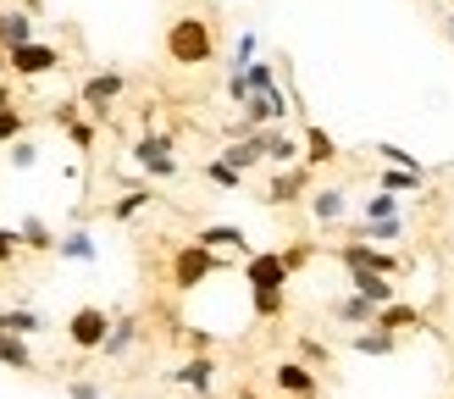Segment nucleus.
<instances>
[{
  "mask_svg": "<svg viewBox=\"0 0 454 399\" xmlns=\"http://www.w3.org/2000/svg\"><path fill=\"white\" fill-rule=\"evenodd\" d=\"M216 56V34H211V22L206 17H172V28H167V61L172 66H206Z\"/></svg>",
  "mask_w": 454,
  "mask_h": 399,
  "instance_id": "f257e3e1",
  "label": "nucleus"
},
{
  "mask_svg": "<svg viewBox=\"0 0 454 399\" xmlns=\"http://www.w3.org/2000/svg\"><path fill=\"white\" fill-rule=\"evenodd\" d=\"M211 272H222V255L211 250V244H184V250H172V288L177 294H189V288H200Z\"/></svg>",
  "mask_w": 454,
  "mask_h": 399,
  "instance_id": "f03ea898",
  "label": "nucleus"
},
{
  "mask_svg": "<svg viewBox=\"0 0 454 399\" xmlns=\"http://www.w3.org/2000/svg\"><path fill=\"white\" fill-rule=\"evenodd\" d=\"M133 167H139L145 177H177V145H172V133H155L145 128L139 139H133Z\"/></svg>",
  "mask_w": 454,
  "mask_h": 399,
  "instance_id": "7ed1b4c3",
  "label": "nucleus"
},
{
  "mask_svg": "<svg viewBox=\"0 0 454 399\" xmlns=\"http://www.w3.org/2000/svg\"><path fill=\"white\" fill-rule=\"evenodd\" d=\"M106 332H111V310L106 305H78L73 317H67V344L83 349V355H100Z\"/></svg>",
  "mask_w": 454,
  "mask_h": 399,
  "instance_id": "20e7f679",
  "label": "nucleus"
},
{
  "mask_svg": "<svg viewBox=\"0 0 454 399\" xmlns=\"http://www.w3.org/2000/svg\"><path fill=\"white\" fill-rule=\"evenodd\" d=\"M239 111H244V122H249V128H283V122H288V95H283V83H271V89H249V100H244Z\"/></svg>",
  "mask_w": 454,
  "mask_h": 399,
  "instance_id": "39448f33",
  "label": "nucleus"
},
{
  "mask_svg": "<svg viewBox=\"0 0 454 399\" xmlns=\"http://www.w3.org/2000/svg\"><path fill=\"white\" fill-rule=\"evenodd\" d=\"M56 66H61V51L44 44V39H28V44H17V51H6V73H17V78H44V73H56Z\"/></svg>",
  "mask_w": 454,
  "mask_h": 399,
  "instance_id": "423d86ee",
  "label": "nucleus"
},
{
  "mask_svg": "<svg viewBox=\"0 0 454 399\" xmlns=\"http://www.w3.org/2000/svg\"><path fill=\"white\" fill-rule=\"evenodd\" d=\"M338 266H372V272H388V278H399L404 266V255H394V250H382V244H366V239H349L344 250H338Z\"/></svg>",
  "mask_w": 454,
  "mask_h": 399,
  "instance_id": "0eeeda50",
  "label": "nucleus"
},
{
  "mask_svg": "<svg viewBox=\"0 0 454 399\" xmlns=\"http://www.w3.org/2000/svg\"><path fill=\"white\" fill-rule=\"evenodd\" d=\"M288 261H283V250H249L244 255V283L249 288H288Z\"/></svg>",
  "mask_w": 454,
  "mask_h": 399,
  "instance_id": "6e6552de",
  "label": "nucleus"
},
{
  "mask_svg": "<svg viewBox=\"0 0 454 399\" xmlns=\"http://www.w3.org/2000/svg\"><path fill=\"white\" fill-rule=\"evenodd\" d=\"M122 89H128V73H89L83 89H78V100L95 111V122H106L111 117V100H117Z\"/></svg>",
  "mask_w": 454,
  "mask_h": 399,
  "instance_id": "1a4fd4ad",
  "label": "nucleus"
},
{
  "mask_svg": "<svg viewBox=\"0 0 454 399\" xmlns=\"http://www.w3.org/2000/svg\"><path fill=\"white\" fill-rule=\"evenodd\" d=\"M271 388H278L283 399H316L322 377H316V366H310V361H283L278 372H271Z\"/></svg>",
  "mask_w": 454,
  "mask_h": 399,
  "instance_id": "9d476101",
  "label": "nucleus"
},
{
  "mask_svg": "<svg viewBox=\"0 0 454 399\" xmlns=\"http://www.w3.org/2000/svg\"><path fill=\"white\" fill-rule=\"evenodd\" d=\"M28 39H39L34 12L28 6H6L0 12V61H6V51H17V44H28Z\"/></svg>",
  "mask_w": 454,
  "mask_h": 399,
  "instance_id": "9b49d317",
  "label": "nucleus"
},
{
  "mask_svg": "<svg viewBox=\"0 0 454 399\" xmlns=\"http://www.w3.org/2000/svg\"><path fill=\"white\" fill-rule=\"evenodd\" d=\"M344 272H349V283H355V294H366L372 305L399 300V288H394V278H388V272H372V266H344Z\"/></svg>",
  "mask_w": 454,
  "mask_h": 399,
  "instance_id": "f8f14e48",
  "label": "nucleus"
},
{
  "mask_svg": "<svg viewBox=\"0 0 454 399\" xmlns=\"http://www.w3.org/2000/svg\"><path fill=\"white\" fill-rule=\"evenodd\" d=\"M133 344H139V317L122 310V317H111V332H106L100 355H106V361H122V355H133Z\"/></svg>",
  "mask_w": 454,
  "mask_h": 399,
  "instance_id": "ddd939ff",
  "label": "nucleus"
},
{
  "mask_svg": "<svg viewBox=\"0 0 454 399\" xmlns=\"http://www.w3.org/2000/svg\"><path fill=\"white\" fill-rule=\"evenodd\" d=\"M222 161H233V167H239L244 177L255 172V167H266V133L255 128V133H244V139H233V145L222 150Z\"/></svg>",
  "mask_w": 454,
  "mask_h": 399,
  "instance_id": "4468645a",
  "label": "nucleus"
},
{
  "mask_svg": "<svg viewBox=\"0 0 454 399\" xmlns=\"http://www.w3.org/2000/svg\"><path fill=\"white\" fill-rule=\"evenodd\" d=\"M310 216L322 222V228H338V222L349 216V194L338 189V184H327V189H316V194H310Z\"/></svg>",
  "mask_w": 454,
  "mask_h": 399,
  "instance_id": "2eb2a0df",
  "label": "nucleus"
},
{
  "mask_svg": "<svg viewBox=\"0 0 454 399\" xmlns=\"http://www.w3.org/2000/svg\"><path fill=\"white\" fill-rule=\"evenodd\" d=\"M56 255L61 261H78V266H95L100 261V244H95V233H89V228H73V233L56 239Z\"/></svg>",
  "mask_w": 454,
  "mask_h": 399,
  "instance_id": "dca6fc26",
  "label": "nucleus"
},
{
  "mask_svg": "<svg viewBox=\"0 0 454 399\" xmlns=\"http://www.w3.org/2000/svg\"><path fill=\"white\" fill-rule=\"evenodd\" d=\"M266 133V167H300L305 161V145L288 139L283 128H261Z\"/></svg>",
  "mask_w": 454,
  "mask_h": 399,
  "instance_id": "f3484780",
  "label": "nucleus"
},
{
  "mask_svg": "<svg viewBox=\"0 0 454 399\" xmlns=\"http://www.w3.org/2000/svg\"><path fill=\"white\" fill-rule=\"evenodd\" d=\"M172 383H177V388H189V394H211V383H216V366H211V355L200 349L189 366H177V372H172Z\"/></svg>",
  "mask_w": 454,
  "mask_h": 399,
  "instance_id": "a211bd4d",
  "label": "nucleus"
},
{
  "mask_svg": "<svg viewBox=\"0 0 454 399\" xmlns=\"http://www.w3.org/2000/svg\"><path fill=\"white\" fill-rule=\"evenodd\" d=\"M300 194H305V161L278 167V177H271V189H266V206H288V200H300Z\"/></svg>",
  "mask_w": 454,
  "mask_h": 399,
  "instance_id": "6ab92c4d",
  "label": "nucleus"
},
{
  "mask_svg": "<svg viewBox=\"0 0 454 399\" xmlns=\"http://www.w3.org/2000/svg\"><path fill=\"white\" fill-rule=\"evenodd\" d=\"M349 233H355V239H366V244H399V239H404V216H382V222L360 216Z\"/></svg>",
  "mask_w": 454,
  "mask_h": 399,
  "instance_id": "aec40b11",
  "label": "nucleus"
},
{
  "mask_svg": "<svg viewBox=\"0 0 454 399\" xmlns=\"http://www.w3.org/2000/svg\"><path fill=\"white\" fill-rule=\"evenodd\" d=\"M377 310H382V305H372L366 294H349V300H338V305H333V317L344 322V327H372V322H377Z\"/></svg>",
  "mask_w": 454,
  "mask_h": 399,
  "instance_id": "412c9836",
  "label": "nucleus"
},
{
  "mask_svg": "<svg viewBox=\"0 0 454 399\" xmlns=\"http://www.w3.org/2000/svg\"><path fill=\"white\" fill-rule=\"evenodd\" d=\"M349 349L355 355H394L399 349V332H388V327H360V339H349Z\"/></svg>",
  "mask_w": 454,
  "mask_h": 399,
  "instance_id": "4be33fe9",
  "label": "nucleus"
},
{
  "mask_svg": "<svg viewBox=\"0 0 454 399\" xmlns=\"http://www.w3.org/2000/svg\"><path fill=\"white\" fill-rule=\"evenodd\" d=\"M0 366L6 372H34V349L22 332H0Z\"/></svg>",
  "mask_w": 454,
  "mask_h": 399,
  "instance_id": "5701e85b",
  "label": "nucleus"
},
{
  "mask_svg": "<svg viewBox=\"0 0 454 399\" xmlns=\"http://www.w3.org/2000/svg\"><path fill=\"white\" fill-rule=\"evenodd\" d=\"M0 332H22V339H34V332H44V317L34 305H12V310H0Z\"/></svg>",
  "mask_w": 454,
  "mask_h": 399,
  "instance_id": "b1692460",
  "label": "nucleus"
},
{
  "mask_svg": "<svg viewBox=\"0 0 454 399\" xmlns=\"http://www.w3.org/2000/svg\"><path fill=\"white\" fill-rule=\"evenodd\" d=\"M327 161H338V145H333V133L327 128H305V167H327Z\"/></svg>",
  "mask_w": 454,
  "mask_h": 399,
  "instance_id": "393cba45",
  "label": "nucleus"
},
{
  "mask_svg": "<svg viewBox=\"0 0 454 399\" xmlns=\"http://www.w3.org/2000/svg\"><path fill=\"white\" fill-rule=\"evenodd\" d=\"M377 327H388V332H411V327H421V310L416 305H404V300H388L377 310Z\"/></svg>",
  "mask_w": 454,
  "mask_h": 399,
  "instance_id": "a878e982",
  "label": "nucleus"
},
{
  "mask_svg": "<svg viewBox=\"0 0 454 399\" xmlns=\"http://www.w3.org/2000/svg\"><path fill=\"white\" fill-rule=\"evenodd\" d=\"M360 216H372V222H382V216H404V194H394V189H372L366 200H360Z\"/></svg>",
  "mask_w": 454,
  "mask_h": 399,
  "instance_id": "bb28decb",
  "label": "nucleus"
},
{
  "mask_svg": "<svg viewBox=\"0 0 454 399\" xmlns=\"http://www.w3.org/2000/svg\"><path fill=\"white\" fill-rule=\"evenodd\" d=\"M377 189H394V194H421V189H427V172H411V167H382Z\"/></svg>",
  "mask_w": 454,
  "mask_h": 399,
  "instance_id": "cd10ccee",
  "label": "nucleus"
},
{
  "mask_svg": "<svg viewBox=\"0 0 454 399\" xmlns=\"http://www.w3.org/2000/svg\"><path fill=\"white\" fill-rule=\"evenodd\" d=\"M200 244H211V250H244V255H249V239H244V228H233V222L200 228Z\"/></svg>",
  "mask_w": 454,
  "mask_h": 399,
  "instance_id": "c85d7f7f",
  "label": "nucleus"
},
{
  "mask_svg": "<svg viewBox=\"0 0 454 399\" xmlns=\"http://www.w3.org/2000/svg\"><path fill=\"white\" fill-rule=\"evenodd\" d=\"M150 206H155V189H128V194H117V206H111V222H133Z\"/></svg>",
  "mask_w": 454,
  "mask_h": 399,
  "instance_id": "c756f323",
  "label": "nucleus"
},
{
  "mask_svg": "<svg viewBox=\"0 0 454 399\" xmlns=\"http://www.w3.org/2000/svg\"><path fill=\"white\" fill-rule=\"evenodd\" d=\"M372 155H377L382 167H411V172H427V161H421V155H411L404 145H388V139H377V145H372Z\"/></svg>",
  "mask_w": 454,
  "mask_h": 399,
  "instance_id": "7c9ffc66",
  "label": "nucleus"
},
{
  "mask_svg": "<svg viewBox=\"0 0 454 399\" xmlns=\"http://www.w3.org/2000/svg\"><path fill=\"white\" fill-rule=\"evenodd\" d=\"M17 239H22V250H56V233L44 228L39 216H22L17 222Z\"/></svg>",
  "mask_w": 454,
  "mask_h": 399,
  "instance_id": "2f4dec72",
  "label": "nucleus"
},
{
  "mask_svg": "<svg viewBox=\"0 0 454 399\" xmlns=\"http://www.w3.org/2000/svg\"><path fill=\"white\" fill-rule=\"evenodd\" d=\"M249 310H255L261 322L283 317V288H249Z\"/></svg>",
  "mask_w": 454,
  "mask_h": 399,
  "instance_id": "473e14b6",
  "label": "nucleus"
},
{
  "mask_svg": "<svg viewBox=\"0 0 454 399\" xmlns=\"http://www.w3.org/2000/svg\"><path fill=\"white\" fill-rule=\"evenodd\" d=\"M206 184H216V189H239V184H244V172H239L233 161H222V155H216V161H206Z\"/></svg>",
  "mask_w": 454,
  "mask_h": 399,
  "instance_id": "72a5a7b5",
  "label": "nucleus"
},
{
  "mask_svg": "<svg viewBox=\"0 0 454 399\" xmlns=\"http://www.w3.org/2000/svg\"><path fill=\"white\" fill-rule=\"evenodd\" d=\"M6 150H12V167H17V172H34V167H39V145L28 139V133H22V139H12Z\"/></svg>",
  "mask_w": 454,
  "mask_h": 399,
  "instance_id": "f704fd0d",
  "label": "nucleus"
},
{
  "mask_svg": "<svg viewBox=\"0 0 454 399\" xmlns=\"http://www.w3.org/2000/svg\"><path fill=\"white\" fill-rule=\"evenodd\" d=\"M28 133V117H22L17 106H0V145H12V139H22Z\"/></svg>",
  "mask_w": 454,
  "mask_h": 399,
  "instance_id": "c9c22d12",
  "label": "nucleus"
},
{
  "mask_svg": "<svg viewBox=\"0 0 454 399\" xmlns=\"http://www.w3.org/2000/svg\"><path fill=\"white\" fill-rule=\"evenodd\" d=\"M255 56H261V34H255V28H244L239 44H233V66H249Z\"/></svg>",
  "mask_w": 454,
  "mask_h": 399,
  "instance_id": "e433bc0d",
  "label": "nucleus"
},
{
  "mask_svg": "<svg viewBox=\"0 0 454 399\" xmlns=\"http://www.w3.org/2000/svg\"><path fill=\"white\" fill-rule=\"evenodd\" d=\"M244 78H249V89H271V83H278V66H271V61H261V56H255V61L244 66Z\"/></svg>",
  "mask_w": 454,
  "mask_h": 399,
  "instance_id": "4c0bfd02",
  "label": "nucleus"
},
{
  "mask_svg": "<svg viewBox=\"0 0 454 399\" xmlns=\"http://www.w3.org/2000/svg\"><path fill=\"white\" fill-rule=\"evenodd\" d=\"M310 255H316V244H288V250H283L288 272H300V266H310Z\"/></svg>",
  "mask_w": 454,
  "mask_h": 399,
  "instance_id": "58836bf2",
  "label": "nucleus"
},
{
  "mask_svg": "<svg viewBox=\"0 0 454 399\" xmlns=\"http://www.w3.org/2000/svg\"><path fill=\"white\" fill-rule=\"evenodd\" d=\"M17 250H22L17 228H0V266H12V261H17Z\"/></svg>",
  "mask_w": 454,
  "mask_h": 399,
  "instance_id": "ea45409f",
  "label": "nucleus"
},
{
  "mask_svg": "<svg viewBox=\"0 0 454 399\" xmlns=\"http://www.w3.org/2000/svg\"><path fill=\"white\" fill-rule=\"evenodd\" d=\"M300 361L322 366V361H327V344H322V339H300Z\"/></svg>",
  "mask_w": 454,
  "mask_h": 399,
  "instance_id": "a19ab883",
  "label": "nucleus"
},
{
  "mask_svg": "<svg viewBox=\"0 0 454 399\" xmlns=\"http://www.w3.org/2000/svg\"><path fill=\"white\" fill-rule=\"evenodd\" d=\"M67 399H100V383H89V377H78V383H67Z\"/></svg>",
  "mask_w": 454,
  "mask_h": 399,
  "instance_id": "79ce46f5",
  "label": "nucleus"
},
{
  "mask_svg": "<svg viewBox=\"0 0 454 399\" xmlns=\"http://www.w3.org/2000/svg\"><path fill=\"white\" fill-rule=\"evenodd\" d=\"M0 106H12V89L6 83H0Z\"/></svg>",
  "mask_w": 454,
  "mask_h": 399,
  "instance_id": "37998d69",
  "label": "nucleus"
},
{
  "mask_svg": "<svg viewBox=\"0 0 454 399\" xmlns=\"http://www.w3.org/2000/svg\"><path fill=\"white\" fill-rule=\"evenodd\" d=\"M443 28H449V44H454V12H449V22H443Z\"/></svg>",
  "mask_w": 454,
  "mask_h": 399,
  "instance_id": "c03bdc74",
  "label": "nucleus"
},
{
  "mask_svg": "<svg viewBox=\"0 0 454 399\" xmlns=\"http://www.w3.org/2000/svg\"><path fill=\"white\" fill-rule=\"evenodd\" d=\"M239 399H261V394H239Z\"/></svg>",
  "mask_w": 454,
  "mask_h": 399,
  "instance_id": "a18cd8bd",
  "label": "nucleus"
}]
</instances>
